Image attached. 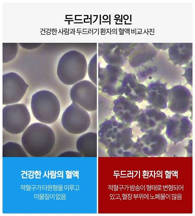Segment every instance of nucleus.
<instances>
[{
  "label": "nucleus",
  "mask_w": 195,
  "mask_h": 216,
  "mask_svg": "<svg viewBox=\"0 0 195 216\" xmlns=\"http://www.w3.org/2000/svg\"><path fill=\"white\" fill-rule=\"evenodd\" d=\"M55 137L53 130L46 124L41 122L33 123L23 132L21 143L25 150L35 156L47 154L54 147Z\"/></svg>",
  "instance_id": "f257e3e1"
},
{
  "label": "nucleus",
  "mask_w": 195,
  "mask_h": 216,
  "mask_svg": "<svg viewBox=\"0 0 195 216\" xmlns=\"http://www.w3.org/2000/svg\"><path fill=\"white\" fill-rule=\"evenodd\" d=\"M129 126L112 116L100 126L99 135L100 142L114 149H127L133 146L132 129Z\"/></svg>",
  "instance_id": "f03ea898"
},
{
  "label": "nucleus",
  "mask_w": 195,
  "mask_h": 216,
  "mask_svg": "<svg viewBox=\"0 0 195 216\" xmlns=\"http://www.w3.org/2000/svg\"><path fill=\"white\" fill-rule=\"evenodd\" d=\"M31 105L33 115L40 122L52 124L59 117L60 102L56 95L50 91L42 90L35 93L32 97Z\"/></svg>",
  "instance_id": "7ed1b4c3"
},
{
  "label": "nucleus",
  "mask_w": 195,
  "mask_h": 216,
  "mask_svg": "<svg viewBox=\"0 0 195 216\" xmlns=\"http://www.w3.org/2000/svg\"><path fill=\"white\" fill-rule=\"evenodd\" d=\"M87 71V63L83 55L71 51L65 54L60 60L57 74L63 83L70 85L83 79Z\"/></svg>",
  "instance_id": "20e7f679"
},
{
  "label": "nucleus",
  "mask_w": 195,
  "mask_h": 216,
  "mask_svg": "<svg viewBox=\"0 0 195 216\" xmlns=\"http://www.w3.org/2000/svg\"><path fill=\"white\" fill-rule=\"evenodd\" d=\"M31 120L29 112L24 104L9 105L3 108V127L10 133L18 134L23 132Z\"/></svg>",
  "instance_id": "39448f33"
},
{
  "label": "nucleus",
  "mask_w": 195,
  "mask_h": 216,
  "mask_svg": "<svg viewBox=\"0 0 195 216\" xmlns=\"http://www.w3.org/2000/svg\"><path fill=\"white\" fill-rule=\"evenodd\" d=\"M124 72L117 65H108L99 67L98 72V89L109 96L124 94L122 84Z\"/></svg>",
  "instance_id": "423d86ee"
},
{
  "label": "nucleus",
  "mask_w": 195,
  "mask_h": 216,
  "mask_svg": "<svg viewBox=\"0 0 195 216\" xmlns=\"http://www.w3.org/2000/svg\"><path fill=\"white\" fill-rule=\"evenodd\" d=\"M89 115L86 110L72 102L64 111L61 118L62 124L68 132L79 134L86 132L91 124Z\"/></svg>",
  "instance_id": "0eeeda50"
},
{
  "label": "nucleus",
  "mask_w": 195,
  "mask_h": 216,
  "mask_svg": "<svg viewBox=\"0 0 195 216\" xmlns=\"http://www.w3.org/2000/svg\"><path fill=\"white\" fill-rule=\"evenodd\" d=\"M70 96L73 102L87 111L97 110V87L92 82L83 80L76 83L71 89Z\"/></svg>",
  "instance_id": "6e6552de"
},
{
  "label": "nucleus",
  "mask_w": 195,
  "mask_h": 216,
  "mask_svg": "<svg viewBox=\"0 0 195 216\" xmlns=\"http://www.w3.org/2000/svg\"><path fill=\"white\" fill-rule=\"evenodd\" d=\"M167 118L160 109L149 105L140 110L136 121L143 133H160L166 126Z\"/></svg>",
  "instance_id": "1a4fd4ad"
},
{
  "label": "nucleus",
  "mask_w": 195,
  "mask_h": 216,
  "mask_svg": "<svg viewBox=\"0 0 195 216\" xmlns=\"http://www.w3.org/2000/svg\"><path fill=\"white\" fill-rule=\"evenodd\" d=\"M2 79L3 104L9 105L18 103L25 94L28 85L14 72L4 74Z\"/></svg>",
  "instance_id": "9d476101"
},
{
  "label": "nucleus",
  "mask_w": 195,
  "mask_h": 216,
  "mask_svg": "<svg viewBox=\"0 0 195 216\" xmlns=\"http://www.w3.org/2000/svg\"><path fill=\"white\" fill-rule=\"evenodd\" d=\"M166 135L174 144L189 137L192 131V124L188 117L176 113L167 118Z\"/></svg>",
  "instance_id": "9b49d317"
},
{
  "label": "nucleus",
  "mask_w": 195,
  "mask_h": 216,
  "mask_svg": "<svg viewBox=\"0 0 195 216\" xmlns=\"http://www.w3.org/2000/svg\"><path fill=\"white\" fill-rule=\"evenodd\" d=\"M168 103L169 108L172 111L183 113L192 109V96L186 87L176 85L168 89Z\"/></svg>",
  "instance_id": "f8f14e48"
},
{
  "label": "nucleus",
  "mask_w": 195,
  "mask_h": 216,
  "mask_svg": "<svg viewBox=\"0 0 195 216\" xmlns=\"http://www.w3.org/2000/svg\"><path fill=\"white\" fill-rule=\"evenodd\" d=\"M114 116L120 121L130 126L136 121L140 110L135 103L123 96H118L113 102Z\"/></svg>",
  "instance_id": "ddd939ff"
},
{
  "label": "nucleus",
  "mask_w": 195,
  "mask_h": 216,
  "mask_svg": "<svg viewBox=\"0 0 195 216\" xmlns=\"http://www.w3.org/2000/svg\"><path fill=\"white\" fill-rule=\"evenodd\" d=\"M168 89L167 83L160 80L151 81L146 87V100L149 105L159 109L167 106Z\"/></svg>",
  "instance_id": "4468645a"
},
{
  "label": "nucleus",
  "mask_w": 195,
  "mask_h": 216,
  "mask_svg": "<svg viewBox=\"0 0 195 216\" xmlns=\"http://www.w3.org/2000/svg\"><path fill=\"white\" fill-rule=\"evenodd\" d=\"M122 86L126 97L132 101L140 103L145 100L146 87L138 81L135 74L124 71Z\"/></svg>",
  "instance_id": "2eb2a0df"
},
{
  "label": "nucleus",
  "mask_w": 195,
  "mask_h": 216,
  "mask_svg": "<svg viewBox=\"0 0 195 216\" xmlns=\"http://www.w3.org/2000/svg\"><path fill=\"white\" fill-rule=\"evenodd\" d=\"M167 140L162 134L160 133H145L134 142L133 146L144 148L167 147Z\"/></svg>",
  "instance_id": "dca6fc26"
},
{
  "label": "nucleus",
  "mask_w": 195,
  "mask_h": 216,
  "mask_svg": "<svg viewBox=\"0 0 195 216\" xmlns=\"http://www.w3.org/2000/svg\"><path fill=\"white\" fill-rule=\"evenodd\" d=\"M97 133L89 132L81 136L77 140L76 148L78 151L87 155L96 151L97 146Z\"/></svg>",
  "instance_id": "f3484780"
},
{
  "label": "nucleus",
  "mask_w": 195,
  "mask_h": 216,
  "mask_svg": "<svg viewBox=\"0 0 195 216\" xmlns=\"http://www.w3.org/2000/svg\"><path fill=\"white\" fill-rule=\"evenodd\" d=\"M24 149L18 143L9 142L3 145V156H27L26 153Z\"/></svg>",
  "instance_id": "a211bd4d"
},
{
  "label": "nucleus",
  "mask_w": 195,
  "mask_h": 216,
  "mask_svg": "<svg viewBox=\"0 0 195 216\" xmlns=\"http://www.w3.org/2000/svg\"><path fill=\"white\" fill-rule=\"evenodd\" d=\"M96 57V55H95L91 60L88 68V73L89 77L91 81L93 84L97 86Z\"/></svg>",
  "instance_id": "6ab92c4d"
},
{
  "label": "nucleus",
  "mask_w": 195,
  "mask_h": 216,
  "mask_svg": "<svg viewBox=\"0 0 195 216\" xmlns=\"http://www.w3.org/2000/svg\"><path fill=\"white\" fill-rule=\"evenodd\" d=\"M182 77H185L187 83L192 86V68L191 67H189L185 69V71L183 74L182 75Z\"/></svg>",
  "instance_id": "aec40b11"
},
{
  "label": "nucleus",
  "mask_w": 195,
  "mask_h": 216,
  "mask_svg": "<svg viewBox=\"0 0 195 216\" xmlns=\"http://www.w3.org/2000/svg\"><path fill=\"white\" fill-rule=\"evenodd\" d=\"M25 173V171H24V172H23V174H21V175H23Z\"/></svg>",
  "instance_id": "412c9836"
},
{
  "label": "nucleus",
  "mask_w": 195,
  "mask_h": 216,
  "mask_svg": "<svg viewBox=\"0 0 195 216\" xmlns=\"http://www.w3.org/2000/svg\"><path fill=\"white\" fill-rule=\"evenodd\" d=\"M31 172H32V171H31V172H30V173H29V174H28V175H29L30 174H31Z\"/></svg>",
  "instance_id": "4be33fe9"
},
{
  "label": "nucleus",
  "mask_w": 195,
  "mask_h": 216,
  "mask_svg": "<svg viewBox=\"0 0 195 216\" xmlns=\"http://www.w3.org/2000/svg\"><path fill=\"white\" fill-rule=\"evenodd\" d=\"M41 176V175H40V171L39 176Z\"/></svg>",
  "instance_id": "5701e85b"
},
{
  "label": "nucleus",
  "mask_w": 195,
  "mask_h": 216,
  "mask_svg": "<svg viewBox=\"0 0 195 216\" xmlns=\"http://www.w3.org/2000/svg\"><path fill=\"white\" fill-rule=\"evenodd\" d=\"M26 176H27V171H26Z\"/></svg>",
  "instance_id": "b1692460"
}]
</instances>
